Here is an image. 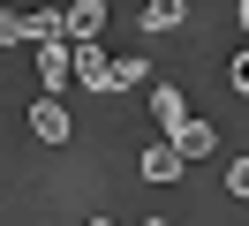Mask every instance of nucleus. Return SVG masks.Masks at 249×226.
Segmentation results:
<instances>
[{"mask_svg":"<svg viewBox=\"0 0 249 226\" xmlns=\"http://www.w3.org/2000/svg\"><path fill=\"white\" fill-rule=\"evenodd\" d=\"M38 75H46L53 98H61V83H76V75H68V38H61V30H46V38H38Z\"/></svg>","mask_w":249,"mask_h":226,"instance_id":"obj_1","label":"nucleus"},{"mask_svg":"<svg viewBox=\"0 0 249 226\" xmlns=\"http://www.w3.org/2000/svg\"><path fill=\"white\" fill-rule=\"evenodd\" d=\"M189 113V98H181V83H151V121L159 128H174V121Z\"/></svg>","mask_w":249,"mask_h":226,"instance_id":"obj_7","label":"nucleus"},{"mask_svg":"<svg viewBox=\"0 0 249 226\" xmlns=\"http://www.w3.org/2000/svg\"><path fill=\"white\" fill-rule=\"evenodd\" d=\"M181 166H189V158H181V151H174V143H143V158H136V174L166 189V181H181Z\"/></svg>","mask_w":249,"mask_h":226,"instance_id":"obj_3","label":"nucleus"},{"mask_svg":"<svg viewBox=\"0 0 249 226\" xmlns=\"http://www.w3.org/2000/svg\"><path fill=\"white\" fill-rule=\"evenodd\" d=\"M189 23V0H151V8H143V30H151V38H166V30H181Z\"/></svg>","mask_w":249,"mask_h":226,"instance_id":"obj_6","label":"nucleus"},{"mask_svg":"<svg viewBox=\"0 0 249 226\" xmlns=\"http://www.w3.org/2000/svg\"><path fill=\"white\" fill-rule=\"evenodd\" d=\"M31 136H46V143H68V136H76V128H68V105L53 98V90L31 105Z\"/></svg>","mask_w":249,"mask_h":226,"instance_id":"obj_4","label":"nucleus"},{"mask_svg":"<svg viewBox=\"0 0 249 226\" xmlns=\"http://www.w3.org/2000/svg\"><path fill=\"white\" fill-rule=\"evenodd\" d=\"M106 30V0H68L61 8V38H98Z\"/></svg>","mask_w":249,"mask_h":226,"instance_id":"obj_2","label":"nucleus"},{"mask_svg":"<svg viewBox=\"0 0 249 226\" xmlns=\"http://www.w3.org/2000/svg\"><path fill=\"white\" fill-rule=\"evenodd\" d=\"M166 136H174V151H181V158H204V151H212V143H219V128H212V121H189V113H181V121H174V128H166Z\"/></svg>","mask_w":249,"mask_h":226,"instance_id":"obj_5","label":"nucleus"},{"mask_svg":"<svg viewBox=\"0 0 249 226\" xmlns=\"http://www.w3.org/2000/svg\"><path fill=\"white\" fill-rule=\"evenodd\" d=\"M0 45H31V23H23V15H8V8H0Z\"/></svg>","mask_w":249,"mask_h":226,"instance_id":"obj_9","label":"nucleus"},{"mask_svg":"<svg viewBox=\"0 0 249 226\" xmlns=\"http://www.w3.org/2000/svg\"><path fill=\"white\" fill-rule=\"evenodd\" d=\"M143 75H151V68H143L136 53H128V60H106V98H113V90H136Z\"/></svg>","mask_w":249,"mask_h":226,"instance_id":"obj_8","label":"nucleus"}]
</instances>
